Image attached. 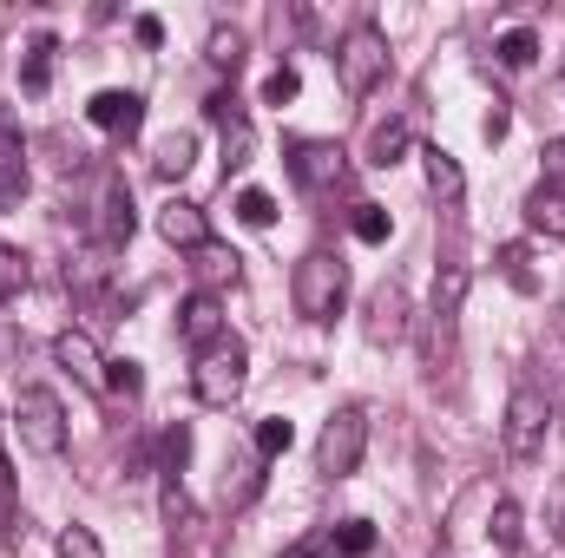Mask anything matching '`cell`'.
<instances>
[{"label":"cell","instance_id":"6da1fadb","mask_svg":"<svg viewBox=\"0 0 565 558\" xmlns=\"http://www.w3.org/2000/svg\"><path fill=\"white\" fill-rule=\"evenodd\" d=\"M244 382H250V348H244L231 329H224L211 348H198V368H191V395H198L204 408H237Z\"/></svg>","mask_w":565,"mask_h":558},{"label":"cell","instance_id":"7a4b0ae2","mask_svg":"<svg viewBox=\"0 0 565 558\" xmlns=\"http://www.w3.org/2000/svg\"><path fill=\"white\" fill-rule=\"evenodd\" d=\"M546 433H553V408L540 395V382H520L507 395V415H500V447L507 460H540L546 453Z\"/></svg>","mask_w":565,"mask_h":558},{"label":"cell","instance_id":"3957f363","mask_svg":"<svg viewBox=\"0 0 565 558\" xmlns=\"http://www.w3.org/2000/svg\"><path fill=\"white\" fill-rule=\"evenodd\" d=\"M362 453H369V408H335V415L322 420V433H316V473L322 480H349L355 466H362Z\"/></svg>","mask_w":565,"mask_h":558},{"label":"cell","instance_id":"277c9868","mask_svg":"<svg viewBox=\"0 0 565 558\" xmlns=\"http://www.w3.org/2000/svg\"><path fill=\"white\" fill-rule=\"evenodd\" d=\"M335 79H342V93L349 99H362V93H375L382 79H388V40H382V26H349L342 33V46H335Z\"/></svg>","mask_w":565,"mask_h":558},{"label":"cell","instance_id":"5b68a950","mask_svg":"<svg viewBox=\"0 0 565 558\" xmlns=\"http://www.w3.org/2000/svg\"><path fill=\"white\" fill-rule=\"evenodd\" d=\"M467 264H440L434 270V302H427V368H440L454 355L460 335V309H467Z\"/></svg>","mask_w":565,"mask_h":558},{"label":"cell","instance_id":"8992f818","mask_svg":"<svg viewBox=\"0 0 565 558\" xmlns=\"http://www.w3.org/2000/svg\"><path fill=\"white\" fill-rule=\"evenodd\" d=\"M13 427H20V447L40 453V460H60L66 453V408L53 388H20L13 395Z\"/></svg>","mask_w":565,"mask_h":558},{"label":"cell","instance_id":"52a82bcc","mask_svg":"<svg viewBox=\"0 0 565 558\" xmlns=\"http://www.w3.org/2000/svg\"><path fill=\"white\" fill-rule=\"evenodd\" d=\"M296 309L309 315V322H329L335 315V302H342V289H349V270H342V257L335 250H309L302 264H296Z\"/></svg>","mask_w":565,"mask_h":558},{"label":"cell","instance_id":"ba28073f","mask_svg":"<svg viewBox=\"0 0 565 558\" xmlns=\"http://www.w3.org/2000/svg\"><path fill=\"white\" fill-rule=\"evenodd\" d=\"M362 335L375 342V348H395L402 335H408V289L388 277L369 289V309H362Z\"/></svg>","mask_w":565,"mask_h":558},{"label":"cell","instance_id":"9c48e42d","mask_svg":"<svg viewBox=\"0 0 565 558\" xmlns=\"http://www.w3.org/2000/svg\"><path fill=\"white\" fill-rule=\"evenodd\" d=\"M342 144H329V139H302V144H289V178L302 184V191H329V184H342Z\"/></svg>","mask_w":565,"mask_h":558},{"label":"cell","instance_id":"30bf717a","mask_svg":"<svg viewBox=\"0 0 565 558\" xmlns=\"http://www.w3.org/2000/svg\"><path fill=\"white\" fill-rule=\"evenodd\" d=\"M158 237H164L171 250H211V217H204L198 204L171 197V204L158 211Z\"/></svg>","mask_w":565,"mask_h":558},{"label":"cell","instance_id":"8fae6325","mask_svg":"<svg viewBox=\"0 0 565 558\" xmlns=\"http://www.w3.org/2000/svg\"><path fill=\"white\" fill-rule=\"evenodd\" d=\"M86 119H93L99 132H113V139H132V132H139V119H145V99H139V93H119V86H106V93H93Z\"/></svg>","mask_w":565,"mask_h":558},{"label":"cell","instance_id":"7c38bea8","mask_svg":"<svg viewBox=\"0 0 565 558\" xmlns=\"http://www.w3.org/2000/svg\"><path fill=\"white\" fill-rule=\"evenodd\" d=\"M53 362H60V368H73L86 388H106V362H99V348H93V335H86V329L53 335Z\"/></svg>","mask_w":565,"mask_h":558},{"label":"cell","instance_id":"4fadbf2b","mask_svg":"<svg viewBox=\"0 0 565 558\" xmlns=\"http://www.w3.org/2000/svg\"><path fill=\"white\" fill-rule=\"evenodd\" d=\"M132 191H126V178H106V191H99V237L119 250V244H132Z\"/></svg>","mask_w":565,"mask_h":558},{"label":"cell","instance_id":"5bb4252c","mask_svg":"<svg viewBox=\"0 0 565 558\" xmlns=\"http://www.w3.org/2000/svg\"><path fill=\"white\" fill-rule=\"evenodd\" d=\"M178 335H184L191 348H211V342L224 335V315H217V296H211V289L184 296V309H178Z\"/></svg>","mask_w":565,"mask_h":558},{"label":"cell","instance_id":"9a60e30c","mask_svg":"<svg viewBox=\"0 0 565 558\" xmlns=\"http://www.w3.org/2000/svg\"><path fill=\"white\" fill-rule=\"evenodd\" d=\"M422 164H427V191H434V197H440V204L454 211V204L467 197V171H460V158H454L447 144H427Z\"/></svg>","mask_w":565,"mask_h":558},{"label":"cell","instance_id":"2e32d148","mask_svg":"<svg viewBox=\"0 0 565 558\" xmlns=\"http://www.w3.org/2000/svg\"><path fill=\"white\" fill-rule=\"evenodd\" d=\"M20 197H26V144L0 119V211H13Z\"/></svg>","mask_w":565,"mask_h":558},{"label":"cell","instance_id":"e0dca14e","mask_svg":"<svg viewBox=\"0 0 565 558\" xmlns=\"http://www.w3.org/2000/svg\"><path fill=\"white\" fill-rule=\"evenodd\" d=\"M526 224H533L540 237L565 244V191H559V184H540V191H526Z\"/></svg>","mask_w":565,"mask_h":558},{"label":"cell","instance_id":"ac0fdd59","mask_svg":"<svg viewBox=\"0 0 565 558\" xmlns=\"http://www.w3.org/2000/svg\"><path fill=\"white\" fill-rule=\"evenodd\" d=\"M402 151H408V119H382V126L369 132V164H375V171L402 164Z\"/></svg>","mask_w":565,"mask_h":558},{"label":"cell","instance_id":"d6986e66","mask_svg":"<svg viewBox=\"0 0 565 558\" xmlns=\"http://www.w3.org/2000/svg\"><path fill=\"white\" fill-rule=\"evenodd\" d=\"M191 158H198V139L191 132H171V139H158V151H151V171L158 178H184Z\"/></svg>","mask_w":565,"mask_h":558},{"label":"cell","instance_id":"ffe728a7","mask_svg":"<svg viewBox=\"0 0 565 558\" xmlns=\"http://www.w3.org/2000/svg\"><path fill=\"white\" fill-rule=\"evenodd\" d=\"M26 282H33L26 257H20L13 244H0V302H20V296H26Z\"/></svg>","mask_w":565,"mask_h":558},{"label":"cell","instance_id":"44dd1931","mask_svg":"<svg viewBox=\"0 0 565 558\" xmlns=\"http://www.w3.org/2000/svg\"><path fill=\"white\" fill-rule=\"evenodd\" d=\"M520 526H526V513H520L513 500H493V519H487V533H493V546H500V552H513V546H520Z\"/></svg>","mask_w":565,"mask_h":558},{"label":"cell","instance_id":"7402d4cb","mask_svg":"<svg viewBox=\"0 0 565 558\" xmlns=\"http://www.w3.org/2000/svg\"><path fill=\"white\" fill-rule=\"evenodd\" d=\"M493 53H500V66H513V73H520V66H533V60H540V40H533L526 26H513V33H500V46H493Z\"/></svg>","mask_w":565,"mask_h":558},{"label":"cell","instance_id":"603a6c76","mask_svg":"<svg viewBox=\"0 0 565 558\" xmlns=\"http://www.w3.org/2000/svg\"><path fill=\"white\" fill-rule=\"evenodd\" d=\"M46 79H53V40H33L26 46V66H20V86L26 93H46Z\"/></svg>","mask_w":565,"mask_h":558},{"label":"cell","instance_id":"cb8c5ba5","mask_svg":"<svg viewBox=\"0 0 565 558\" xmlns=\"http://www.w3.org/2000/svg\"><path fill=\"white\" fill-rule=\"evenodd\" d=\"M237 217H244L250 230H270V224H277V197L250 184V191H237Z\"/></svg>","mask_w":565,"mask_h":558},{"label":"cell","instance_id":"d4e9b609","mask_svg":"<svg viewBox=\"0 0 565 558\" xmlns=\"http://www.w3.org/2000/svg\"><path fill=\"white\" fill-rule=\"evenodd\" d=\"M335 552L342 558H369L375 552V526H369V519H342V526H335Z\"/></svg>","mask_w":565,"mask_h":558},{"label":"cell","instance_id":"484cf974","mask_svg":"<svg viewBox=\"0 0 565 558\" xmlns=\"http://www.w3.org/2000/svg\"><path fill=\"white\" fill-rule=\"evenodd\" d=\"M355 237H362V244H388V237H395V217H388L382 204H355Z\"/></svg>","mask_w":565,"mask_h":558},{"label":"cell","instance_id":"4316f807","mask_svg":"<svg viewBox=\"0 0 565 558\" xmlns=\"http://www.w3.org/2000/svg\"><path fill=\"white\" fill-rule=\"evenodd\" d=\"M289 440H296V427H289L282 415L257 420V460H277V453H289Z\"/></svg>","mask_w":565,"mask_h":558},{"label":"cell","instance_id":"83f0119b","mask_svg":"<svg viewBox=\"0 0 565 558\" xmlns=\"http://www.w3.org/2000/svg\"><path fill=\"white\" fill-rule=\"evenodd\" d=\"M53 552H60V558H106V546H99V539H93V526H66V533H60V546H53Z\"/></svg>","mask_w":565,"mask_h":558},{"label":"cell","instance_id":"f1b7e54d","mask_svg":"<svg viewBox=\"0 0 565 558\" xmlns=\"http://www.w3.org/2000/svg\"><path fill=\"white\" fill-rule=\"evenodd\" d=\"M139 388H145L139 362H126V355H119V362H106V395H126V401H132Z\"/></svg>","mask_w":565,"mask_h":558},{"label":"cell","instance_id":"f546056e","mask_svg":"<svg viewBox=\"0 0 565 558\" xmlns=\"http://www.w3.org/2000/svg\"><path fill=\"white\" fill-rule=\"evenodd\" d=\"M250 126H244V119H237V126H224V171H244V164H250Z\"/></svg>","mask_w":565,"mask_h":558},{"label":"cell","instance_id":"4dcf8cb0","mask_svg":"<svg viewBox=\"0 0 565 558\" xmlns=\"http://www.w3.org/2000/svg\"><path fill=\"white\" fill-rule=\"evenodd\" d=\"M237 60H244V33L237 26H217L211 33V66H231L237 73Z\"/></svg>","mask_w":565,"mask_h":558},{"label":"cell","instance_id":"1f68e13d","mask_svg":"<svg viewBox=\"0 0 565 558\" xmlns=\"http://www.w3.org/2000/svg\"><path fill=\"white\" fill-rule=\"evenodd\" d=\"M184 453H191V427L178 420V427L164 433V480H178V473H184Z\"/></svg>","mask_w":565,"mask_h":558},{"label":"cell","instance_id":"d6a6232c","mask_svg":"<svg viewBox=\"0 0 565 558\" xmlns=\"http://www.w3.org/2000/svg\"><path fill=\"white\" fill-rule=\"evenodd\" d=\"M20 533V513H13V473H7V447H0V539Z\"/></svg>","mask_w":565,"mask_h":558},{"label":"cell","instance_id":"836d02e7","mask_svg":"<svg viewBox=\"0 0 565 558\" xmlns=\"http://www.w3.org/2000/svg\"><path fill=\"white\" fill-rule=\"evenodd\" d=\"M500 270H507V282H513V289H526V296L540 289V282H533V270H526V250H520V244H507V250H500Z\"/></svg>","mask_w":565,"mask_h":558},{"label":"cell","instance_id":"e575fe53","mask_svg":"<svg viewBox=\"0 0 565 558\" xmlns=\"http://www.w3.org/2000/svg\"><path fill=\"white\" fill-rule=\"evenodd\" d=\"M296 86H302V79H296V66H277V73L264 79V106H289V99H296Z\"/></svg>","mask_w":565,"mask_h":558},{"label":"cell","instance_id":"d590c367","mask_svg":"<svg viewBox=\"0 0 565 558\" xmlns=\"http://www.w3.org/2000/svg\"><path fill=\"white\" fill-rule=\"evenodd\" d=\"M204 119H211V126H237V99H231V93H211V99H204Z\"/></svg>","mask_w":565,"mask_h":558},{"label":"cell","instance_id":"8d00e7d4","mask_svg":"<svg viewBox=\"0 0 565 558\" xmlns=\"http://www.w3.org/2000/svg\"><path fill=\"white\" fill-rule=\"evenodd\" d=\"M198 257H204V277H231L237 282V257H231V250H198Z\"/></svg>","mask_w":565,"mask_h":558},{"label":"cell","instance_id":"74e56055","mask_svg":"<svg viewBox=\"0 0 565 558\" xmlns=\"http://www.w3.org/2000/svg\"><path fill=\"white\" fill-rule=\"evenodd\" d=\"M132 33H139V46H164V20H158V13H139Z\"/></svg>","mask_w":565,"mask_h":558},{"label":"cell","instance_id":"f35d334b","mask_svg":"<svg viewBox=\"0 0 565 558\" xmlns=\"http://www.w3.org/2000/svg\"><path fill=\"white\" fill-rule=\"evenodd\" d=\"M546 184H559V191H565V139L546 151Z\"/></svg>","mask_w":565,"mask_h":558},{"label":"cell","instance_id":"ab89813d","mask_svg":"<svg viewBox=\"0 0 565 558\" xmlns=\"http://www.w3.org/2000/svg\"><path fill=\"white\" fill-rule=\"evenodd\" d=\"M507 126H513V119H507V106H493V112H487V144L507 139Z\"/></svg>","mask_w":565,"mask_h":558},{"label":"cell","instance_id":"60d3db41","mask_svg":"<svg viewBox=\"0 0 565 558\" xmlns=\"http://www.w3.org/2000/svg\"><path fill=\"white\" fill-rule=\"evenodd\" d=\"M296 558H302V552H296Z\"/></svg>","mask_w":565,"mask_h":558}]
</instances>
